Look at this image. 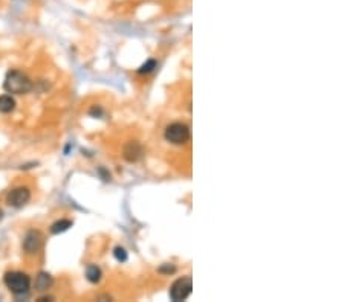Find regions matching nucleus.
<instances>
[{
	"instance_id": "nucleus-1",
	"label": "nucleus",
	"mask_w": 344,
	"mask_h": 302,
	"mask_svg": "<svg viewBox=\"0 0 344 302\" xmlns=\"http://www.w3.org/2000/svg\"><path fill=\"white\" fill-rule=\"evenodd\" d=\"M3 87L8 93L23 95V93H28L32 89V81L20 70H9L6 73Z\"/></svg>"
},
{
	"instance_id": "nucleus-2",
	"label": "nucleus",
	"mask_w": 344,
	"mask_h": 302,
	"mask_svg": "<svg viewBox=\"0 0 344 302\" xmlns=\"http://www.w3.org/2000/svg\"><path fill=\"white\" fill-rule=\"evenodd\" d=\"M5 286L14 293V295H23L28 293L31 289V278L23 272H8L5 275Z\"/></svg>"
},
{
	"instance_id": "nucleus-3",
	"label": "nucleus",
	"mask_w": 344,
	"mask_h": 302,
	"mask_svg": "<svg viewBox=\"0 0 344 302\" xmlns=\"http://www.w3.org/2000/svg\"><path fill=\"white\" fill-rule=\"evenodd\" d=\"M165 139L175 145H184L190 141V128L182 122H173L165 128Z\"/></svg>"
},
{
	"instance_id": "nucleus-4",
	"label": "nucleus",
	"mask_w": 344,
	"mask_h": 302,
	"mask_svg": "<svg viewBox=\"0 0 344 302\" xmlns=\"http://www.w3.org/2000/svg\"><path fill=\"white\" fill-rule=\"evenodd\" d=\"M193 292V281L190 277L176 280L170 287V299L175 302L185 301Z\"/></svg>"
},
{
	"instance_id": "nucleus-5",
	"label": "nucleus",
	"mask_w": 344,
	"mask_h": 302,
	"mask_svg": "<svg viewBox=\"0 0 344 302\" xmlns=\"http://www.w3.org/2000/svg\"><path fill=\"white\" fill-rule=\"evenodd\" d=\"M29 200H31V191H29V188H26V186L14 188V189L9 191L8 196H6V202H8V205L12 206V208H21V206H24Z\"/></svg>"
},
{
	"instance_id": "nucleus-6",
	"label": "nucleus",
	"mask_w": 344,
	"mask_h": 302,
	"mask_svg": "<svg viewBox=\"0 0 344 302\" xmlns=\"http://www.w3.org/2000/svg\"><path fill=\"white\" fill-rule=\"evenodd\" d=\"M43 246V235L38 231H29L23 238V249L26 254H37Z\"/></svg>"
},
{
	"instance_id": "nucleus-7",
	"label": "nucleus",
	"mask_w": 344,
	"mask_h": 302,
	"mask_svg": "<svg viewBox=\"0 0 344 302\" xmlns=\"http://www.w3.org/2000/svg\"><path fill=\"white\" fill-rule=\"evenodd\" d=\"M124 159L127 162H138L142 157V147L136 141H130L124 147Z\"/></svg>"
},
{
	"instance_id": "nucleus-8",
	"label": "nucleus",
	"mask_w": 344,
	"mask_h": 302,
	"mask_svg": "<svg viewBox=\"0 0 344 302\" xmlns=\"http://www.w3.org/2000/svg\"><path fill=\"white\" fill-rule=\"evenodd\" d=\"M52 286V277L49 273H44V272H40L35 278V289L38 292H44L47 290L49 287Z\"/></svg>"
},
{
	"instance_id": "nucleus-9",
	"label": "nucleus",
	"mask_w": 344,
	"mask_h": 302,
	"mask_svg": "<svg viewBox=\"0 0 344 302\" xmlns=\"http://www.w3.org/2000/svg\"><path fill=\"white\" fill-rule=\"evenodd\" d=\"M15 108V101L11 95L0 96V113H11Z\"/></svg>"
},
{
	"instance_id": "nucleus-10",
	"label": "nucleus",
	"mask_w": 344,
	"mask_h": 302,
	"mask_svg": "<svg viewBox=\"0 0 344 302\" xmlns=\"http://www.w3.org/2000/svg\"><path fill=\"white\" fill-rule=\"evenodd\" d=\"M72 220H66V218H63V220H58V222H55L52 226H51V234H54V235H58V234H61V232H66L69 228H72Z\"/></svg>"
},
{
	"instance_id": "nucleus-11",
	"label": "nucleus",
	"mask_w": 344,
	"mask_h": 302,
	"mask_svg": "<svg viewBox=\"0 0 344 302\" xmlns=\"http://www.w3.org/2000/svg\"><path fill=\"white\" fill-rule=\"evenodd\" d=\"M101 277H103V273H101L100 267H96V266L92 264V266H89V267L86 269V278H87L90 283H93V284L100 283Z\"/></svg>"
},
{
	"instance_id": "nucleus-12",
	"label": "nucleus",
	"mask_w": 344,
	"mask_h": 302,
	"mask_svg": "<svg viewBox=\"0 0 344 302\" xmlns=\"http://www.w3.org/2000/svg\"><path fill=\"white\" fill-rule=\"evenodd\" d=\"M155 67H156V61H155V60H149L147 63H144V64L138 69V72H139V73H150Z\"/></svg>"
},
{
	"instance_id": "nucleus-13",
	"label": "nucleus",
	"mask_w": 344,
	"mask_h": 302,
	"mask_svg": "<svg viewBox=\"0 0 344 302\" xmlns=\"http://www.w3.org/2000/svg\"><path fill=\"white\" fill-rule=\"evenodd\" d=\"M113 254H115V258H116L118 261H126V260H127V252H126V249H122V248H116Z\"/></svg>"
},
{
	"instance_id": "nucleus-14",
	"label": "nucleus",
	"mask_w": 344,
	"mask_h": 302,
	"mask_svg": "<svg viewBox=\"0 0 344 302\" xmlns=\"http://www.w3.org/2000/svg\"><path fill=\"white\" fill-rule=\"evenodd\" d=\"M175 270H176V269H175L173 266H170V267L167 266L165 269H164V267H161V269H159V272H167V273H173Z\"/></svg>"
},
{
	"instance_id": "nucleus-15",
	"label": "nucleus",
	"mask_w": 344,
	"mask_h": 302,
	"mask_svg": "<svg viewBox=\"0 0 344 302\" xmlns=\"http://www.w3.org/2000/svg\"><path fill=\"white\" fill-rule=\"evenodd\" d=\"M3 218V212H2V209H0V220Z\"/></svg>"
}]
</instances>
